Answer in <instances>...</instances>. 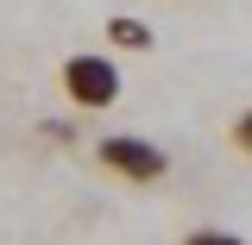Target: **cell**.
Returning <instances> with one entry per match:
<instances>
[{
  "label": "cell",
  "mask_w": 252,
  "mask_h": 245,
  "mask_svg": "<svg viewBox=\"0 0 252 245\" xmlns=\"http://www.w3.org/2000/svg\"><path fill=\"white\" fill-rule=\"evenodd\" d=\"M177 245H246L240 233H227V226H195V233H183Z\"/></svg>",
  "instance_id": "277c9868"
},
{
  "label": "cell",
  "mask_w": 252,
  "mask_h": 245,
  "mask_svg": "<svg viewBox=\"0 0 252 245\" xmlns=\"http://www.w3.org/2000/svg\"><path fill=\"white\" fill-rule=\"evenodd\" d=\"M101 31H107V44H114V51H152V26H145V19H126V13H114Z\"/></svg>",
  "instance_id": "3957f363"
},
{
  "label": "cell",
  "mask_w": 252,
  "mask_h": 245,
  "mask_svg": "<svg viewBox=\"0 0 252 245\" xmlns=\"http://www.w3.org/2000/svg\"><path fill=\"white\" fill-rule=\"evenodd\" d=\"M227 138H233V151H240V157H252V107L233 120V132H227Z\"/></svg>",
  "instance_id": "5b68a950"
},
{
  "label": "cell",
  "mask_w": 252,
  "mask_h": 245,
  "mask_svg": "<svg viewBox=\"0 0 252 245\" xmlns=\"http://www.w3.org/2000/svg\"><path fill=\"white\" fill-rule=\"evenodd\" d=\"M94 163L114 170V176L132 183V189H152V183L170 176V151L152 145V138H139V132H101V138H94Z\"/></svg>",
  "instance_id": "6da1fadb"
},
{
  "label": "cell",
  "mask_w": 252,
  "mask_h": 245,
  "mask_svg": "<svg viewBox=\"0 0 252 245\" xmlns=\"http://www.w3.org/2000/svg\"><path fill=\"white\" fill-rule=\"evenodd\" d=\"M57 82H63V94H69L76 113H107V107L120 101V88H126L120 63L101 57V51H76V57L57 69Z\"/></svg>",
  "instance_id": "7a4b0ae2"
},
{
  "label": "cell",
  "mask_w": 252,
  "mask_h": 245,
  "mask_svg": "<svg viewBox=\"0 0 252 245\" xmlns=\"http://www.w3.org/2000/svg\"><path fill=\"white\" fill-rule=\"evenodd\" d=\"M38 132H44L51 145H76V126H63V120H44V126H38Z\"/></svg>",
  "instance_id": "8992f818"
}]
</instances>
